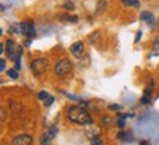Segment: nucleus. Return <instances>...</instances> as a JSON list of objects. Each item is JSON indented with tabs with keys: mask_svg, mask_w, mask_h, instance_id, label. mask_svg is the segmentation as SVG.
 Segmentation results:
<instances>
[{
	"mask_svg": "<svg viewBox=\"0 0 159 145\" xmlns=\"http://www.w3.org/2000/svg\"><path fill=\"white\" fill-rule=\"evenodd\" d=\"M68 118L72 123H77V124H91V122H93L89 111L85 110V107H81L80 104L69 107Z\"/></svg>",
	"mask_w": 159,
	"mask_h": 145,
	"instance_id": "obj_1",
	"label": "nucleus"
},
{
	"mask_svg": "<svg viewBox=\"0 0 159 145\" xmlns=\"http://www.w3.org/2000/svg\"><path fill=\"white\" fill-rule=\"evenodd\" d=\"M72 68H74V65H72V62H71L69 59H61V61L55 65V73H56L57 75L63 77V75L69 74V73L72 71Z\"/></svg>",
	"mask_w": 159,
	"mask_h": 145,
	"instance_id": "obj_2",
	"label": "nucleus"
},
{
	"mask_svg": "<svg viewBox=\"0 0 159 145\" xmlns=\"http://www.w3.org/2000/svg\"><path fill=\"white\" fill-rule=\"evenodd\" d=\"M49 68V61L44 58H39V59H34L33 62H31V71L34 73L35 75H40L46 73Z\"/></svg>",
	"mask_w": 159,
	"mask_h": 145,
	"instance_id": "obj_3",
	"label": "nucleus"
},
{
	"mask_svg": "<svg viewBox=\"0 0 159 145\" xmlns=\"http://www.w3.org/2000/svg\"><path fill=\"white\" fill-rule=\"evenodd\" d=\"M33 144V136L30 135H18L12 139V145H30Z\"/></svg>",
	"mask_w": 159,
	"mask_h": 145,
	"instance_id": "obj_4",
	"label": "nucleus"
},
{
	"mask_svg": "<svg viewBox=\"0 0 159 145\" xmlns=\"http://www.w3.org/2000/svg\"><path fill=\"white\" fill-rule=\"evenodd\" d=\"M6 45V56H7V58H11V59H13L15 58V55H16V45H15V41L13 40H7L5 43Z\"/></svg>",
	"mask_w": 159,
	"mask_h": 145,
	"instance_id": "obj_5",
	"label": "nucleus"
},
{
	"mask_svg": "<svg viewBox=\"0 0 159 145\" xmlns=\"http://www.w3.org/2000/svg\"><path fill=\"white\" fill-rule=\"evenodd\" d=\"M84 52V45H83V41H75L74 45L71 46V53L74 55V56H81Z\"/></svg>",
	"mask_w": 159,
	"mask_h": 145,
	"instance_id": "obj_6",
	"label": "nucleus"
},
{
	"mask_svg": "<svg viewBox=\"0 0 159 145\" xmlns=\"http://www.w3.org/2000/svg\"><path fill=\"white\" fill-rule=\"evenodd\" d=\"M140 19L144 21L149 27H152V25L155 24V17H153L152 12H142V13H140Z\"/></svg>",
	"mask_w": 159,
	"mask_h": 145,
	"instance_id": "obj_7",
	"label": "nucleus"
},
{
	"mask_svg": "<svg viewBox=\"0 0 159 145\" xmlns=\"http://www.w3.org/2000/svg\"><path fill=\"white\" fill-rule=\"evenodd\" d=\"M33 28H34V22H33L31 19H27V21L21 22V33H22V34L27 36Z\"/></svg>",
	"mask_w": 159,
	"mask_h": 145,
	"instance_id": "obj_8",
	"label": "nucleus"
},
{
	"mask_svg": "<svg viewBox=\"0 0 159 145\" xmlns=\"http://www.w3.org/2000/svg\"><path fill=\"white\" fill-rule=\"evenodd\" d=\"M150 56L155 58V56H159V36H156L153 40V47H152V52H150Z\"/></svg>",
	"mask_w": 159,
	"mask_h": 145,
	"instance_id": "obj_9",
	"label": "nucleus"
},
{
	"mask_svg": "<svg viewBox=\"0 0 159 145\" xmlns=\"http://www.w3.org/2000/svg\"><path fill=\"white\" fill-rule=\"evenodd\" d=\"M150 99H152V87L144 90V95H143V98H142V104L143 105L150 104Z\"/></svg>",
	"mask_w": 159,
	"mask_h": 145,
	"instance_id": "obj_10",
	"label": "nucleus"
},
{
	"mask_svg": "<svg viewBox=\"0 0 159 145\" xmlns=\"http://www.w3.org/2000/svg\"><path fill=\"white\" fill-rule=\"evenodd\" d=\"M59 19H62V22H78V17H69V15H61Z\"/></svg>",
	"mask_w": 159,
	"mask_h": 145,
	"instance_id": "obj_11",
	"label": "nucleus"
},
{
	"mask_svg": "<svg viewBox=\"0 0 159 145\" xmlns=\"http://www.w3.org/2000/svg\"><path fill=\"white\" fill-rule=\"evenodd\" d=\"M9 33H12V34L21 33V24H16V22L11 24V25H9Z\"/></svg>",
	"mask_w": 159,
	"mask_h": 145,
	"instance_id": "obj_12",
	"label": "nucleus"
},
{
	"mask_svg": "<svg viewBox=\"0 0 159 145\" xmlns=\"http://www.w3.org/2000/svg\"><path fill=\"white\" fill-rule=\"evenodd\" d=\"M121 3L124 6H134V7H139V6H140V2H139V0H121Z\"/></svg>",
	"mask_w": 159,
	"mask_h": 145,
	"instance_id": "obj_13",
	"label": "nucleus"
},
{
	"mask_svg": "<svg viewBox=\"0 0 159 145\" xmlns=\"http://www.w3.org/2000/svg\"><path fill=\"white\" fill-rule=\"evenodd\" d=\"M52 138H53V136H52L49 132H46V133L41 136V139H40V144H41V145H43V144H44V145H46V144H50Z\"/></svg>",
	"mask_w": 159,
	"mask_h": 145,
	"instance_id": "obj_14",
	"label": "nucleus"
},
{
	"mask_svg": "<svg viewBox=\"0 0 159 145\" xmlns=\"http://www.w3.org/2000/svg\"><path fill=\"white\" fill-rule=\"evenodd\" d=\"M116 138H118L119 141H127V139H128V133H127V132H124V130L121 129V132L116 135Z\"/></svg>",
	"mask_w": 159,
	"mask_h": 145,
	"instance_id": "obj_15",
	"label": "nucleus"
},
{
	"mask_svg": "<svg viewBox=\"0 0 159 145\" xmlns=\"http://www.w3.org/2000/svg\"><path fill=\"white\" fill-rule=\"evenodd\" d=\"M63 95H65V96H66V98L72 99V101H77V102H80V101H81V98H80V96H77V95H72V93L63 92Z\"/></svg>",
	"mask_w": 159,
	"mask_h": 145,
	"instance_id": "obj_16",
	"label": "nucleus"
},
{
	"mask_svg": "<svg viewBox=\"0 0 159 145\" xmlns=\"http://www.w3.org/2000/svg\"><path fill=\"white\" fill-rule=\"evenodd\" d=\"M116 126H118L119 129L125 128V118L124 117H118V120H116Z\"/></svg>",
	"mask_w": 159,
	"mask_h": 145,
	"instance_id": "obj_17",
	"label": "nucleus"
},
{
	"mask_svg": "<svg viewBox=\"0 0 159 145\" xmlns=\"http://www.w3.org/2000/svg\"><path fill=\"white\" fill-rule=\"evenodd\" d=\"M50 95L46 92V90H41V92H39V99H41V101H46V99L49 98Z\"/></svg>",
	"mask_w": 159,
	"mask_h": 145,
	"instance_id": "obj_18",
	"label": "nucleus"
},
{
	"mask_svg": "<svg viewBox=\"0 0 159 145\" xmlns=\"http://www.w3.org/2000/svg\"><path fill=\"white\" fill-rule=\"evenodd\" d=\"M7 75H9L11 79H13V80H16L18 77H19V75H18V73H16V70H9V71H7Z\"/></svg>",
	"mask_w": 159,
	"mask_h": 145,
	"instance_id": "obj_19",
	"label": "nucleus"
},
{
	"mask_svg": "<svg viewBox=\"0 0 159 145\" xmlns=\"http://www.w3.org/2000/svg\"><path fill=\"white\" fill-rule=\"evenodd\" d=\"M91 144L93 145H99V144H102V138L97 135V136H94V138H91Z\"/></svg>",
	"mask_w": 159,
	"mask_h": 145,
	"instance_id": "obj_20",
	"label": "nucleus"
},
{
	"mask_svg": "<svg viewBox=\"0 0 159 145\" xmlns=\"http://www.w3.org/2000/svg\"><path fill=\"white\" fill-rule=\"evenodd\" d=\"M53 102H55V98H53V96H49V98L46 99V101L43 102V104H44L46 107H50V105L53 104Z\"/></svg>",
	"mask_w": 159,
	"mask_h": 145,
	"instance_id": "obj_21",
	"label": "nucleus"
},
{
	"mask_svg": "<svg viewBox=\"0 0 159 145\" xmlns=\"http://www.w3.org/2000/svg\"><path fill=\"white\" fill-rule=\"evenodd\" d=\"M47 132H49V133H50L52 136L55 138V136H56V135H57V128H50V129H49V130H47Z\"/></svg>",
	"mask_w": 159,
	"mask_h": 145,
	"instance_id": "obj_22",
	"label": "nucleus"
},
{
	"mask_svg": "<svg viewBox=\"0 0 159 145\" xmlns=\"http://www.w3.org/2000/svg\"><path fill=\"white\" fill-rule=\"evenodd\" d=\"M63 7H65V9L68 7L69 11H71V9H74V3H71V2H66V3H63Z\"/></svg>",
	"mask_w": 159,
	"mask_h": 145,
	"instance_id": "obj_23",
	"label": "nucleus"
},
{
	"mask_svg": "<svg viewBox=\"0 0 159 145\" xmlns=\"http://www.w3.org/2000/svg\"><path fill=\"white\" fill-rule=\"evenodd\" d=\"M5 68H6V62H5V59H2V61H0V70L5 71Z\"/></svg>",
	"mask_w": 159,
	"mask_h": 145,
	"instance_id": "obj_24",
	"label": "nucleus"
},
{
	"mask_svg": "<svg viewBox=\"0 0 159 145\" xmlns=\"http://www.w3.org/2000/svg\"><path fill=\"white\" fill-rule=\"evenodd\" d=\"M31 43H33V39H31V37H28V39L25 40V43H24V45H25V46L28 47V46H31Z\"/></svg>",
	"mask_w": 159,
	"mask_h": 145,
	"instance_id": "obj_25",
	"label": "nucleus"
},
{
	"mask_svg": "<svg viewBox=\"0 0 159 145\" xmlns=\"http://www.w3.org/2000/svg\"><path fill=\"white\" fill-rule=\"evenodd\" d=\"M140 39H142V31H137L136 39H134V40H136V43H137V41H140Z\"/></svg>",
	"mask_w": 159,
	"mask_h": 145,
	"instance_id": "obj_26",
	"label": "nucleus"
},
{
	"mask_svg": "<svg viewBox=\"0 0 159 145\" xmlns=\"http://www.w3.org/2000/svg\"><path fill=\"white\" fill-rule=\"evenodd\" d=\"M121 107L119 105H109V110H114V111H118Z\"/></svg>",
	"mask_w": 159,
	"mask_h": 145,
	"instance_id": "obj_27",
	"label": "nucleus"
},
{
	"mask_svg": "<svg viewBox=\"0 0 159 145\" xmlns=\"http://www.w3.org/2000/svg\"><path fill=\"white\" fill-rule=\"evenodd\" d=\"M80 105H81V107H85V108H87V107H89V102H87V101H83V99H81V101H80Z\"/></svg>",
	"mask_w": 159,
	"mask_h": 145,
	"instance_id": "obj_28",
	"label": "nucleus"
},
{
	"mask_svg": "<svg viewBox=\"0 0 159 145\" xmlns=\"http://www.w3.org/2000/svg\"><path fill=\"white\" fill-rule=\"evenodd\" d=\"M0 120H2V122L5 120V110H3V108L0 110Z\"/></svg>",
	"mask_w": 159,
	"mask_h": 145,
	"instance_id": "obj_29",
	"label": "nucleus"
},
{
	"mask_svg": "<svg viewBox=\"0 0 159 145\" xmlns=\"http://www.w3.org/2000/svg\"><path fill=\"white\" fill-rule=\"evenodd\" d=\"M103 124H109V118H103Z\"/></svg>",
	"mask_w": 159,
	"mask_h": 145,
	"instance_id": "obj_30",
	"label": "nucleus"
},
{
	"mask_svg": "<svg viewBox=\"0 0 159 145\" xmlns=\"http://www.w3.org/2000/svg\"><path fill=\"white\" fill-rule=\"evenodd\" d=\"M158 24H159V19H158Z\"/></svg>",
	"mask_w": 159,
	"mask_h": 145,
	"instance_id": "obj_31",
	"label": "nucleus"
}]
</instances>
